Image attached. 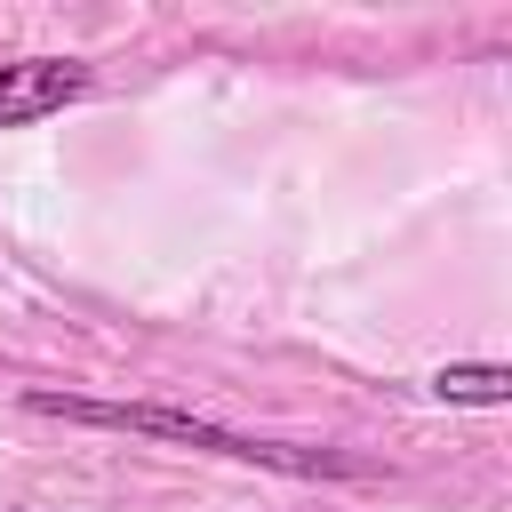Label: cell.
Instances as JSON below:
<instances>
[{"mask_svg": "<svg viewBox=\"0 0 512 512\" xmlns=\"http://www.w3.org/2000/svg\"><path fill=\"white\" fill-rule=\"evenodd\" d=\"M32 416H64V424H104V432H144V440H176V448H208L232 464H264V472H296V480H368V456L344 448H296V440H256V432H224L208 416L160 408V400H72V392H24Z\"/></svg>", "mask_w": 512, "mask_h": 512, "instance_id": "obj_1", "label": "cell"}, {"mask_svg": "<svg viewBox=\"0 0 512 512\" xmlns=\"http://www.w3.org/2000/svg\"><path fill=\"white\" fill-rule=\"evenodd\" d=\"M88 88H96V72L80 56H16V64H0V128L48 120V112L80 104Z\"/></svg>", "mask_w": 512, "mask_h": 512, "instance_id": "obj_2", "label": "cell"}, {"mask_svg": "<svg viewBox=\"0 0 512 512\" xmlns=\"http://www.w3.org/2000/svg\"><path fill=\"white\" fill-rule=\"evenodd\" d=\"M432 400H448V408H504L512 400V368L504 360H448L432 376Z\"/></svg>", "mask_w": 512, "mask_h": 512, "instance_id": "obj_3", "label": "cell"}]
</instances>
